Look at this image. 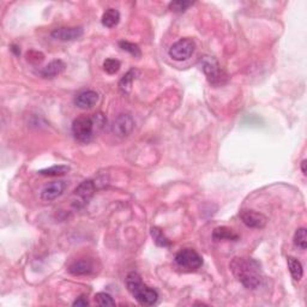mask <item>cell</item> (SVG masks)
I'll return each instance as SVG.
<instances>
[{
  "mask_svg": "<svg viewBox=\"0 0 307 307\" xmlns=\"http://www.w3.org/2000/svg\"><path fill=\"white\" fill-rule=\"evenodd\" d=\"M234 277L248 289H257L263 282L262 267L252 258L235 257L229 264Z\"/></svg>",
  "mask_w": 307,
  "mask_h": 307,
  "instance_id": "obj_1",
  "label": "cell"
},
{
  "mask_svg": "<svg viewBox=\"0 0 307 307\" xmlns=\"http://www.w3.org/2000/svg\"><path fill=\"white\" fill-rule=\"evenodd\" d=\"M126 287L132 296L143 306H153L159 300V293L142 282L139 274L130 273L126 276Z\"/></svg>",
  "mask_w": 307,
  "mask_h": 307,
  "instance_id": "obj_2",
  "label": "cell"
},
{
  "mask_svg": "<svg viewBox=\"0 0 307 307\" xmlns=\"http://www.w3.org/2000/svg\"><path fill=\"white\" fill-rule=\"evenodd\" d=\"M104 116L101 113L94 116H80L72 122V134L75 138L81 143H88L94 137L96 128H102L104 124Z\"/></svg>",
  "mask_w": 307,
  "mask_h": 307,
  "instance_id": "obj_3",
  "label": "cell"
},
{
  "mask_svg": "<svg viewBox=\"0 0 307 307\" xmlns=\"http://www.w3.org/2000/svg\"><path fill=\"white\" fill-rule=\"evenodd\" d=\"M199 64H201V69L204 72L208 82L211 85H214V87L224 85L229 80L227 72L221 68L220 63L214 56H203V58L199 60Z\"/></svg>",
  "mask_w": 307,
  "mask_h": 307,
  "instance_id": "obj_4",
  "label": "cell"
},
{
  "mask_svg": "<svg viewBox=\"0 0 307 307\" xmlns=\"http://www.w3.org/2000/svg\"><path fill=\"white\" fill-rule=\"evenodd\" d=\"M175 263L185 271H196L203 265V259L195 250L185 249L176 253Z\"/></svg>",
  "mask_w": 307,
  "mask_h": 307,
  "instance_id": "obj_5",
  "label": "cell"
},
{
  "mask_svg": "<svg viewBox=\"0 0 307 307\" xmlns=\"http://www.w3.org/2000/svg\"><path fill=\"white\" fill-rule=\"evenodd\" d=\"M195 41L190 37H185V39H180L175 43H173L168 50V54L175 62H185V60L191 58L195 53Z\"/></svg>",
  "mask_w": 307,
  "mask_h": 307,
  "instance_id": "obj_6",
  "label": "cell"
},
{
  "mask_svg": "<svg viewBox=\"0 0 307 307\" xmlns=\"http://www.w3.org/2000/svg\"><path fill=\"white\" fill-rule=\"evenodd\" d=\"M135 128V121L134 118L128 113H121L114 119L113 125H112V131L113 134L118 137H128L132 134Z\"/></svg>",
  "mask_w": 307,
  "mask_h": 307,
  "instance_id": "obj_7",
  "label": "cell"
},
{
  "mask_svg": "<svg viewBox=\"0 0 307 307\" xmlns=\"http://www.w3.org/2000/svg\"><path fill=\"white\" fill-rule=\"evenodd\" d=\"M240 218H241L245 226H248L249 228H255V229H262L268 222L267 216L255 210H242L240 213Z\"/></svg>",
  "mask_w": 307,
  "mask_h": 307,
  "instance_id": "obj_8",
  "label": "cell"
},
{
  "mask_svg": "<svg viewBox=\"0 0 307 307\" xmlns=\"http://www.w3.org/2000/svg\"><path fill=\"white\" fill-rule=\"evenodd\" d=\"M53 39L59 41H75L83 35V29L81 27H72V28H58L50 33Z\"/></svg>",
  "mask_w": 307,
  "mask_h": 307,
  "instance_id": "obj_9",
  "label": "cell"
},
{
  "mask_svg": "<svg viewBox=\"0 0 307 307\" xmlns=\"http://www.w3.org/2000/svg\"><path fill=\"white\" fill-rule=\"evenodd\" d=\"M99 101V95L94 90H87L78 94L75 99V103L81 109H90Z\"/></svg>",
  "mask_w": 307,
  "mask_h": 307,
  "instance_id": "obj_10",
  "label": "cell"
},
{
  "mask_svg": "<svg viewBox=\"0 0 307 307\" xmlns=\"http://www.w3.org/2000/svg\"><path fill=\"white\" fill-rule=\"evenodd\" d=\"M66 183L64 181H54L49 185H47L45 189L41 192V198L46 202L54 201L58 197H60L65 192Z\"/></svg>",
  "mask_w": 307,
  "mask_h": 307,
  "instance_id": "obj_11",
  "label": "cell"
},
{
  "mask_svg": "<svg viewBox=\"0 0 307 307\" xmlns=\"http://www.w3.org/2000/svg\"><path fill=\"white\" fill-rule=\"evenodd\" d=\"M95 192V183L93 180H84L81 182L75 190V195L80 197V202L83 204H87L94 196Z\"/></svg>",
  "mask_w": 307,
  "mask_h": 307,
  "instance_id": "obj_12",
  "label": "cell"
},
{
  "mask_svg": "<svg viewBox=\"0 0 307 307\" xmlns=\"http://www.w3.org/2000/svg\"><path fill=\"white\" fill-rule=\"evenodd\" d=\"M66 68L65 63L63 62V60L56 59L53 60V62H50L48 65L46 66V68H43L40 71L41 77L43 78H54L56 76L62 74L63 71H64Z\"/></svg>",
  "mask_w": 307,
  "mask_h": 307,
  "instance_id": "obj_13",
  "label": "cell"
},
{
  "mask_svg": "<svg viewBox=\"0 0 307 307\" xmlns=\"http://www.w3.org/2000/svg\"><path fill=\"white\" fill-rule=\"evenodd\" d=\"M69 271L75 276H84V275H90L93 273L94 265L88 259H82V261L75 262L74 264L70 265Z\"/></svg>",
  "mask_w": 307,
  "mask_h": 307,
  "instance_id": "obj_14",
  "label": "cell"
},
{
  "mask_svg": "<svg viewBox=\"0 0 307 307\" xmlns=\"http://www.w3.org/2000/svg\"><path fill=\"white\" fill-rule=\"evenodd\" d=\"M213 239L215 241H236L239 235L228 227H217L213 232Z\"/></svg>",
  "mask_w": 307,
  "mask_h": 307,
  "instance_id": "obj_15",
  "label": "cell"
},
{
  "mask_svg": "<svg viewBox=\"0 0 307 307\" xmlns=\"http://www.w3.org/2000/svg\"><path fill=\"white\" fill-rule=\"evenodd\" d=\"M138 75H139L138 70L131 69L130 71H128L124 76H122V78L119 82V89L122 94L128 95L130 91H131L132 83H134V81L137 78Z\"/></svg>",
  "mask_w": 307,
  "mask_h": 307,
  "instance_id": "obj_16",
  "label": "cell"
},
{
  "mask_svg": "<svg viewBox=\"0 0 307 307\" xmlns=\"http://www.w3.org/2000/svg\"><path fill=\"white\" fill-rule=\"evenodd\" d=\"M102 25L106 28H113L115 25H118L120 22V14L118 10L115 9H108L103 12L102 18H101Z\"/></svg>",
  "mask_w": 307,
  "mask_h": 307,
  "instance_id": "obj_17",
  "label": "cell"
},
{
  "mask_svg": "<svg viewBox=\"0 0 307 307\" xmlns=\"http://www.w3.org/2000/svg\"><path fill=\"white\" fill-rule=\"evenodd\" d=\"M287 264H288V269H289V273L292 275L294 280L295 281L301 280L303 276V268L299 259H296L295 257H288Z\"/></svg>",
  "mask_w": 307,
  "mask_h": 307,
  "instance_id": "obj_18",
  "label": "cell"
},
{
  "mask_svg": "<svg viewBox=\"0 0 307 307\" xmlns=\"http://www.w3.org/2000/svg\"><path fill=\"white\" fill-rule=\"evenodd\" d=\"M151 236H153L155 243H156L157 246H160V248H168V246H170V240L164 235V233L160 228H151Z\"/></svg>",
  "mask_w": 307,
  "mask_h": 307,
  "instance_id": "obj_19",
  "label": "cell"
},
{
  "mask_svg": "<svg viewBox=\"0 0 307 307\" xmlns=\"http://www.w3.org/2000/svg\"><path fill=\"white\" fill-rule=\"evenodd\" d=\"M70 170L68 166H64V164H55V166L49 167V168L40 170L39 174L41 175H46V176H60L64 175Z\"/></svg>",
  "mask_w": 307,
  "mask_h": 307,
  "instance_id": "obj_20",
  "label": "cell"
},
{
  "mask_svg": "<svg viewBox=\"0 0 307 307\" xmlns=\"http://www.w3.org/2000/svg\"><path fill=\"white\" fill-rule=\"evenodd\" d=\"M294 243L300 250H306L307 248V230L306 228H299L296 229L295 234H294Z\"/></svg>",
  "mask_w": 307,
  "mask_h": 307,
  "instance_id": "obj_21",
  "label": "cell"
},
{
  "mask_svg": "<svg viewBox=\"0 0 307 307\" xmlns=\"http://www.w3.org/2000/svg\"><path fill=\"white\" fill-rule=\"evenodd\" d=\"M119 46L122 50H125V52H128L131 55H134L135 58H139V56H141V54H142L141 48H139V47L136 45V43L129 42V41H120Z\"/></svg>",
  "mask_w": 307,
  "mask_h": 307,
  "instance_id": "obj_22",
  "label": "cell"
},
{
  "mask_svg": "<svg viewBox=\"0 0 307 307\" xmlns=\"http://www.w3.org/2000/svg\"><path fill=\"white\" fill-rule=\"evenodd\" d=\"M95 302L97 303L99 306H102V307H107V306H115V301L113 300V297L109 295V294L107 293H97L96 295H95L94 297Z\"/></svg>",
  "mask_w": 307,
  "mask_h": 307,
  "instance_id": "obj_23",
  "label": "cell"
},
{
  "mask_svg": "<svg viewBox=\"0 0 307 307\" xmlns=\"http://www.w3.org/2000/svg\"><path fill=\"white\" fill-rule=\"evenodd\" d=\"M120 69V62L116 59H106L103 63V70L108 75H114L119 71Z\"/></svg>",
  "mask_w": 307,
  "mask_h": 307,
  "instance_id": "obj_24",
  "label": "cell"
},
{
  "mask_svg": "<svg viewBox=\"0 0 307 307\" xmlns=\"http://www.w3.org/2000/svg\"><path fill=\"white\" fill-rule=\"evenodd\" d=\"M194 3L191 2H185V0H178V2H172L169 3V9L173 12H179V14H181V12H185L190 6H192Z\"/></svg>",
  "mask_w": 307,
  "mask_h": 307,
  "instance_id": "obj_25",
  "label": "cell"
},
{
  "mask_svg": "<svg viewBox=\"0 0 307 307\" xmlns=\"http://www.w3.org/2000/svg\"><path fill=\"white\" fill-rule=\"evenodd\" d=\"M89 305V301H88V299L85 296H81L78 297L77 300L74 302V306H78V307H84V306H88Z\"/></svg>",
  "mask_w": 307,
  "mask_h": 307,
  "instance_id": "obj_26",
  "label": "cell"
},
{
  "mask_svg": "<svg viewBox=\"0 0 307 307\" xmlns=\"http://www.w3.org/2000/svg\"><path fill=\"white\" fill-rule=\"evenodd\" d=\"M306 164H307V161H306V160H303L302 162H301V170H302V174H303V175H306V174H307Z\"/></svg>",
  "mask_w": 307,
  "mask_h": 307,
  "instance_id": "obj_27",
  "label": "cell"
},
{
  "mask_svg": "<svg viewBox=\"0 0 307 307\" xmlns=\"http://www.w3.org/2000/svg\"><path fill=\"white\" fill-rule=\"evenodd\" d=\"M17 48H18V47H16V46H12V48H11V50H12V52H15V53H16V54H17V55H20V54H21V50H20V49H17Z\"/></svg>",
  "mask_w": 307,
  "mask_h": 307,
  "instance_id": "obj_28",
  "label": "cell"
}]
</instances>
